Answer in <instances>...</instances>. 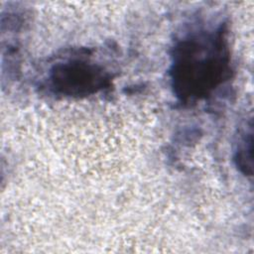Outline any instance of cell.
Listing matches in <instances>:
<instances>
[{"mask_svg":"<svg viewBox=\"0 0 254 254\" xmlns=\"http://www.w3.org/2000/svg\"><path fill=\"white\" fill-rule=\"evenodd\" d=\"M48 81L56 94L83 97L109 87L111 73L90 59L72 57L55 64L49 71Z\"/></svg>","mask_w":254,"mask_h":254,"instance_id":"cell-2","label":"cell"},{"mask_svg":"<svg viewBox=\"0 0 254 254\" xmlns=\"http://www.w3.org/2000/svg\"><path fill=\"white\" fill-rule=\"evenodd\" d=\"M230 54L222 27L191 33L175 45L170 76L175 94L190 103L208 97L230 77Z\"/></svg>","mask_w":254,"mask_h":254,"instance_id":"cell-1","label":"cell"},{"mask_svg":"<svg viewBox=\"0 0 254 254\" xmlns=\"http://www.w3.org/2000/svg\"><path fill=\"white\" fill-rule=\"evenodd\" d=\"M236 164L239 169L246 175L252 173V132L244 134L238 141L236 154Z\"/></svg>","mask_w":254,"mask_h":254,"instance_id":"cell-3","label":"cell"}]
</instances>
